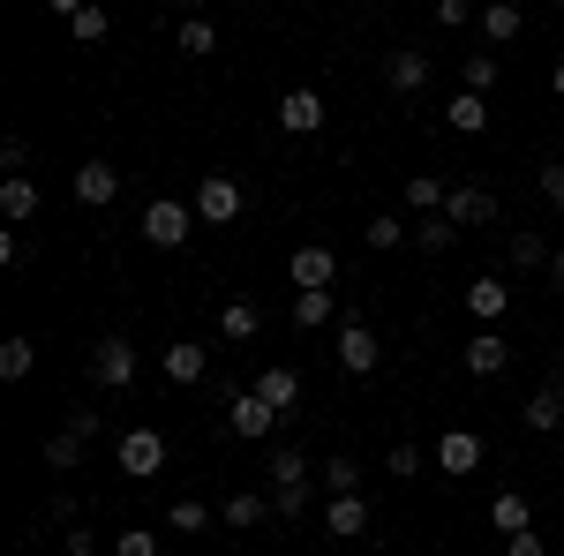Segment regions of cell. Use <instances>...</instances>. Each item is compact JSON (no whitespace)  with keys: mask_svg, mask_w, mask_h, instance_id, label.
Wrapping results in <instances>:
<instances>
[{"mask_svg":"<svg viewBox=\"0 0 564 556\" xmlns=\"http://www.w3.org/2000/svg\"><path fill=\"white\" fill-rule=\"evenodd\" d=\"M505 556H550V542H542V534L527 526V534H512V542H505Z\"/></svg>","mask_w":564,"mask_h":556,"instance_id":"ee69618b","label":"cell"},{"mask_svg":"<svg viewBox=\"0 0 564 556\" xmlns=\"http://www.w3.org/2000/svg\"><path fill=\"white\" fill-rule=\"evenodd\" d=\"M361 241H369V249H377V257H391V249H406V241H414V233H406V226H399V218H369V233H361Z\"/></svg>","mask_w":564,"mask_h":556,"instance_id":"d6a6232c","label":"cell"},{"mask_svg":"<svg viewBox=\"0 0 564 556\" xmlns=\"http://www.w3.org/2000/svg\"><path fill=\"white\" fill-rule=\"evenodd\" d=\"M61 428H68V436H84V444H90V436H98V428H106V422H98L90 406H68V414H61Z\"/></svg>","mask_w":564,"mask_h":556,"instance_id":"60d3db41","label":"cell"},{"mask_svg":"<svg viewBox=\"0 0 564 556\" xmlns=\"http://www.w3.org/2000/svg\"><path fill=\"white\" fill-rule=\"evenodd\" d=\"M550 257H557L550 233H512V241H505V263H512V271H550Z\"/></svg>","mask_w":564,"mask_h":556,"instance_id":"44dd1931","label":"cell"},{"mask_svg":"<svg viewBox=\"0 0 564 556\" xmlns=\"http://www.w3.org/2000/svg\"><path fill=\"white\" fill-rule=\"evenodd\" d=\"M550 286H557V294H564V249H557V257H550Z\"/></svg>","mask_w":564,"mask_h":556,"instance_id":"bcb514c9","label":"cell"},{"mask_svg":"<svg viewBox=\"0 0 564 556\" xmlns=\"http://www.w3.org/2000/svg\"><path fill=\"white\" fill-rule=\"evenodd\" d=\"M113 459H121V473H129V481H151V473H166V428H129Z\"/></svg>","mask_w":564,"mask_h":556,"instance_id":"277c9868","label":"cell"},{"mask_svg":"<svg viewBox=\"0 0 564 556\" xmlns=\"http://www.w3.org/2000/svg\"><path fill=\"white\" fill-rule=\"evenodd\" d=\"M279 129L286 135H316L324 129V98H316V90H286V98H279Z\"/></svg>","mask_w":564,"mask_h":556,"instance_id":"7c38bea8","label":"cell"},{"mask_svg":"<svg viewBox=\"0 0 564 556\" xmlns=\"http://www.w3.org/2000/svg\"><path fill=\"white\" fill-rule=\"evenodd\" d=\"M377 361H384V346H377V331H369V324H361V316H339V369H347V377H369V369H377Z\"/></svg>","mask_w":564,"mask_h":556,"instance_id":"8992f818","label":"cell"},{"mask_svg":"<svg viewBox=\"0 0 564 556\" xmlns=\"http://www.w3.org/2000/svg\"><path fill=\"white\" fill-rule=\"evenodd\" d=\"M459 361H467V377H481V384H489V377H505V369H512V346L497 339V331H481V339H467V353H459Z\"/></svg>","mask_w":564,"mask_h":556,"instance_id":"4fadbf2b","label":"cell"},{"mask_svg":"<svg viewBox=\"0 0 564 556\" xmlns=\"http://www.w3.org/2000/svg\"><path fill=\"white\" fill-rule=\"evenodd\" d=\"M45 467H53V473H76V467H84V436L53 428V436H45Z\"/></svg>","mask_w":564,"mask_h":556,"instance_id":"f1b7e54d","label":"cell"},{"mask_svg":"<svg viewBox=\"0 0 564 556\" xmlns=\"http://www.w3.org/2000/svg\"><path fill=\"white\" fill-rule=\"evenodd\" d=\"M226 428H234V436H241V444H263V436H271V428H279V414H271V406H263L257 391H241V399H234V406H226Z\"/></svg>","mask_w":564,"mask_h":556,"instance_id":"30bf717a","label":"cell"},{"mask_svg":"<svg viewBox=\"0 0 564 556\" xmlns=\"http://www.w3.org/2000/svg\"><path fill=\"white\" fill-rule=\"evenodd\" d=\"M534 188H542V196H550V204L564 211V159H550V166L534 173Z\"/></svg>","mask_w":564,"mask_h":556,"instance_id":"ab89813d","label":"cell"},{"mask_svg":"<svg viewBox=\"0 0 564 556\" xmlns=\"http://www.w3.org/2000/svg\"><path fill=\"white\" fill-rule=\"evenodd\" d=\"M452 241H459V226H452V218H444V211H436V218H422V226H414V249H422V257H444Z\"/></svg>","mask_w":564,"mask_h":556,"instance_id":"4dcf8cb0","label":"cell"},{"mask_svg":"<svg viewBox=\"0 0 564 556\" xmlns=\"http://www.w3.org/2000/svg\"><path fill=\"white\" fill-rule=\"evenodd\" d=\"M444 196H452V188H444L436 173H414V181H406V211H422V218L444 211Z\"/></svg>","mask_w":564,"mask_h":556,"instance_id":"4316f807","label":"cell"},{"mask_svg":"<svg viewBox=\"0 0 564 556\" xmlns=\"http://www.w3.org/2000/svg\"><path fill=\"white\" fill-rule=\"evenodd\" d=\"M45 196H39V181H23V173H15V181H0V218H8V226H23V218L39 211Z\"/></svg>","mask_w":564,"mask_h":556,"instance_id":"7402d4cb","label":"cell"},{"mask_svg":"<svg viewBox=\"0 0 564 556\" xmlns=\"http://www.w3.org/2000/svg\"><path fill=\"white\" fill-rule=\"evenodd\" d=\"M384 84L399 90V98H414V90L430 84V53H414V45H406V53H391V61H384Z\"/></svg>","mask_w":564,"mask_h":556,"instance_id":"e0dca14e","label":"cell"},{"mask_svg":"<svg viewBox=\"0 0 564 556\" xmlns=\"http://www.w3.org/2000/svg\"><path fill=\"white\" fill-rule=\"evenodd\" d=\"M459 76H467L459 90H475V98H489V90H497V61H489V53H475V61H459Z\"/></svg>","mask_w":564,"mask_h":556,"instance_id":"d590c367","label":"cell"},{"mask_svg":"<svg viewBox=\"0 0 564 556\" xmlns=\"http://www.w3.org/2000/svg\"><path fill=\"white\" fill-rule=\"evenodd\" d=\"M188 226H196V204H181V196H151L143 204V241L151 249H181Z\"/></svg>","mask_w":564,"mask_h":556,"instance_id":"7a4b0ae2","label":"cell"},{"mask_svg":"<svg viewBox=\"0 0 564 556\" xmlns=\"http://www.w3.org/2000/svg\"><path fill=\"white\" fill-rule=\"evenodd\" d=\"M61 549H68V556H98V534H90V526H68Z\"/></svg>","mask_w":564,"mask_h":556,"instance_id":"7bdbcfd3","label":"cell"},{"mask_svg":"<svg viewBox=\"0 0 564 556\" xmlns=\"http://www.w3.org/2000/svg\"><path fill=\"white\" fill-rule=\"evenodd\" d=\"M444 218H452L459 233H475V226H497V196H489V188H475V181H459V188L444 196Z\"/></svg>","mask_w":564,"mask_h":556,"instance_id":"9c48e42d","label":"cell"},{"mask_svg":"<svg viewBox=\"0 0 564 556\" xmlns=\"http://www.w3.org/2000/svg\"><path fill=\"white\" fill-rule=\"evenodd\" d=\"M505 308H512V286H505V279H475V286H467V316H475V324H497Z\"/></svg>","mask_w":564,"mask_h":556,"instance_id":"d6986e66","label":"cell"},{"mask_svg":"<svg viewBox=\"0 0 564 556\" xmlns=\"http://www.w3.org/2000/svg\"><path fill=\"white\" fill-rule=\"evenodd\" d=\"M286 316H294L302 331H316V324H332V316H339V294H294V301H286Z\"/></svg>","mask_w":564,"mask_h":556,"instance_id":"d4e9b609","label":"cell"},{"mask_svg":"<svg viewBox=\"0 0 564 556\" xmlns=\"http://www.w3.org/2000/svg\"><path fill=\"white\" fill-rule=\"evenodd\" d=\"M324 526H332V542H361L369 534V497H332L324 504Z\"/></svg>","mask_w":564,"mask_h":556,"instance_id":"5bb4252c","label":"cell"},{"mask_svg":"<svg viewBox=\"0 0 564 556\" xmlns=\"http://www.w3.org/2000/svg\"><path fill=\"white\" fill-rule=\"evenodd\" d=\"M0 166H8V181H15V173L31 166V143H23V135H8V143H0Z\"/></svg>","mask_w":564,"mask_h":556,"instance_id":"b9f144b4","label":"cell"},{"mask_svg":"<svg viewBox=\"0 0 564 556\" xmlns=\"http://www.w3.org/2000/svg\"><path fill=\"white\" fill-rule=\"evenodd\" d=\"M489 526H497V534H505V542H512V534H527V526H534V512H527V497H520V489H505V497H497V504H489Z\"/></svg>","mask_w":564,"mask_h":556,"instance_id":"cb8c5ba5","label":"cell"},{"mask_svg":"<svg viewBox=\"0 0 564 556\" xmlns=\"http://www.w3.org/2000/svg\"><path fill=\"white\" fill-rule=\"evenodd\" d=\"M166 377H174V384H204V377H212V353L196 339H174L166 346Z\"/></svg>","mask_w":564,"mask_h":556,"instance_id":"ac0fdd59","label":"cell"},{"mask_svg":"<svg viewBox=\"0 0 564 556\" xmlns=\"http://www.w3.org/2000/svg\"><path fill=\"white\" fill-rule=\"evenodd\" d=\"M324 489H332V497H361V467H354L347 451H339V459L324 467Z\"/></svg>","mask_w":564,"mask_h":556,"instance_id":"e575fe53","label":"cell"},{"mask_svg":"<svg viewBox=\"0 0 564 556\" xmlns=\"http://www.w3.org/2000/svg\"><path fill=\"white\" fill-rule=\"evenodd\" d=\"M444 129H452V135H481V129H489V98H475V90H459V98L444 106Z\"/></svg>","mask_w":564,"mask_h":556,"instance_id":"ffe728a7","label":"cell"},{"mask_svg":"<svg viewBox=\"0 0 564 556\" xmlns=\"http://www.w3.org/2000/svg\"><path fill=\"white\" fill-rule=\"evenodd\" d=\"M263 481H271V489H263V497H271V512H286V519L308 512V489H316V481H308V459L294 451V444H286V451H271V473H263Z\"/></svg>","mask_w":564,"mask_h":556,"instance_id":"6da1fadb","label":"cell"},{"mask_svg":"<svg viewBox=\"0 0 564 556\" xmlns=\"http://www.w3.org/2000/svg\"><path fill=\"white\" fill-rule=\"evenodd\" d=\"M188 204H196V218H212V226H234V218H241V204H249V196H241V181H234V173H204V181H196V196H188Z\"/></svg>","mask_w":564,"mask_h":556,"instance_id":"3957f363","label":"cell"},{"mask_svg":"<svg viewBox=\"0 0 564 556\" xmlns=\"http://www.w3.org/2000/svg\"><path fill=\"white\" fill-rule=\"evenodd\" d=\"M68 188H76V204H90V211H98V204H113V196H121V173L106 166V159H84Z\"/></svg>","mask_w":564,"mask_h":556,"instance_id":"8fae6325","label":"cell"},{"mask_svg":"<svg viewBox=\"0 0 564 556\" xmlns=\"http://www.w3.org/2000/svg\"><path fill=\"white\" fill-rule=\"evenodd\" d=\"M257 399L279 414V422H286V414L302 406V377H294V369H263V377H257Z\"/></svg>","mask_w":564,"mask_h":556,"instance_id":"2e32d148","label":"cell"},{"mask_svg":"<svg viewBox=\"0 0 564 556\" xmlns=\"http://www.w3.org/2000/svg\"><path fill=\"white\" fill-rule=\"evenodd\" d=\"M31 369H39V346H31V339H8V346H0V377H8V384H23Z\"/></svg>","mask_w":564,"mask_h":556,"instance_id":"1f68e13d","label":"cell"},{"mask_svg":"<svg viewBox=\"0 0 564 556\" xmlns=\"http://www.w3.org/2000/svg\"><path fill=\"white\" fill-rule=\"evenodd\" d=\"M263 512H271V497H263V489H234V497H226V526H234V534L263 526Z\"/></svg>","mask_w":564,"mask_h":556,"instance_id":"603a6c76","label":"cell"},{"mask_svg":"<svg viewBox=\"0 0 564 556\" xmlns=\"http://www.w3.org/2000/svg\"><path fill=\"white\" fill-rule=\"evenodd\" d=\"M384 473H391V481H414V473H422V451H414V444H391Z\"/></svg>","mask_w":564,"mask_h":556,"instance_id":"74e56055","label":"cell"},{"mask_svg":"<svg viewBox=\"0 0 564 556\" xmlns=\"http://www.w3.org/2000/svg\"><path fill=\"white\" fill-rule=\"evenodd\" d=\"M542 391H550V399H564V361L550 369V384H542Z\"/></svg>","mask_w":564,"mask_h":556,"instance_id":"f6af8a7d","label":"cell"},{"mask_svg":"<svg viewBox=\"0 0 564 556\" xmlns=\"http://www.w3.org/2000/svg\"><path fill=\"white\" fill-rule=\"evenodd\" d=\"M212 45H218V31L204 23V15H188V23H181V53H212Z\"/></svg>","mask_w":564,"mask_h":556,"instance_id":"8d00e7d4","label":"cell"},{"mask_svg":"<svg viewBox=\"0 0 564 556\" xmlns=\"http://www.w3.org/2000/svg\"><path fill=\"white\" fill-rule=\"evenodd\" d=\"M527 31V8H512V0H497V8H481V39H520Z\"/></svg>","mask_w":564,"mask_h":556,"instance_id":"484cf974","label":"cell"},{"mask_svg":"<svg viewBox=\"0 0 564 556\" xmlns=\"http://www.w3.org/2000/svg\"><path fill=\"white\" fill-rule=\"evenodd\" d=\"M286 279H294V294H332V279H339V257H332L324 241H302V249L286 257Z\"/></svg>","mask_w":564,"mask_h":556,"instance_id":"5b68a950","label":"cell"},{"mask_svg":"<svg viewBox=\"0 0 564 556\" xmlns=\"http://www.w3.org/2000/svg\"><path fill=\"white\" fill-rule=\"evenodd\" d=\"M68 31H76L84 45H98L106 31H113V15H106V8H68Z\"/></svg>","mask_w":564,"mask_h":556,"instance_id":"836d02e7","label":"cell"},{"mask_svg":"<svg viewBox=\"0 0 564 556\" xmlns=\"http://www.w3.org/2000/svg\"><path fill=\"white\" fill-rule=\"evenodd\" d=\"M527 428H534V436H564V399L534 391V399H527Z\"/></svg>","mask_w":564,"mask_h":556,"instance_id":"83f0119b","label":"cell"},{"mask_svg":"<svg viewBox=\"0 0 564 556\" xmlns=\"http://www.w3.org/2000/svg\"><path fill=\"white\" fill-rule=\"evenodd\" d=\"M257 331H263L257 301H218V339H226V346H249Z\"/></svg>","mask_w":564,"mask_h":556,"instance_id":"9a60e30c","label":"cell"},{"mask_svg":"<svg viewBox=\"0 0 564 556\" xmlns=\"http://www.w3.org/2000/svg\"><path fill=\"white\" fill-rule=\"evenodd\" d=\"M481 459H489V444H481L475 428H444V436H436V467L452 473V481H467Z\"/></svg>","mask_w":564,"mask_h":556,"instance_id":"ba28073f","label":"cell"},{"mask_svg":"<svg viewBox=\"0 0 564 556\" xmlns=\"http://www.w3.org/2000/svg\"><path fill=\"white\" fill-rule=\"evenodd\" d=\"M90 384H98V391L135 384V346L129 339H98V346H90Z\"/></svg>","mask_w":564,"mask_h":556,"instance_id":"52a82bcc","label":"cell"},{"mask_svg":"<svg viewBox=\"0 0 564 556\" xmlns=\"http://www.w3.org/2000/svg\"><path fill=\"white\" fill-rule=\"evenodd\" d=\"M166 526H174V534H204V526H212V504H204V497H174V504H166Z\"/></svg>","mask_w":564,"mask_h":556,"instance_id":"f546056e","label":"cell"},{"mask_svg":"<svg viewBox=\"0 0 564 556\" xmlns=\"http://www.w3.org/2000/svg\"><path fill=\"white\" fill-rule=\"evenodd\" d=\"M113 556H159V534H151V526H129V534L113 542Z\"/></svg>","mask_w":564,"mask_h":556,"instance_id":"f35d334b","label":"cell"},{"mask_svg":"<svg viewBox=\"0 0 564 556\" xmlns=\"http://www.w3.org/2000/svg\"><path fill=\"white\" fill-rule=\"evenodd\" d=\"M550 90H557V98H564V61H557V68H550Z\"/></svg>","mask_w":564,"mask_h":556,"instance_id":"7dc6e473","label":"cell"}]
</instances>
